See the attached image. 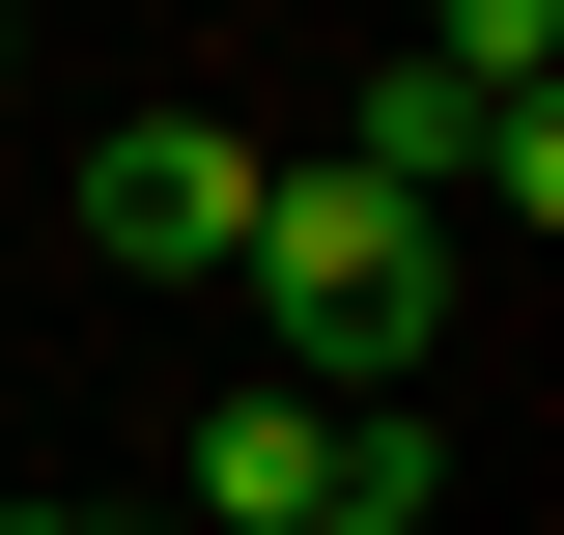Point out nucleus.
Masks as SVG:
<instances>
[{
  "label": "nucleus",
  "instance_id": "1",
  "mask_svg": "<svg viewBox=\"0 0 564 535\" xmlns=\"http://www.w3.org/2000/svg\"><path fill=\"white\" fill-rule=\"evenodd\" d=\"M226 282H254V310H282V395H395V367H423V338H452V226H423V198H367V170H254V254H226Z\"/></svg>",
  "mask_w": 564,
  "mask_h": 535
},
{
  "label": "nucleus",
  "instance_id": "2",
  "mask_svg": "<svg viewBox=\"0 0 564 535\" xmlns=\"http://www.w3.org/2000/svg\"><path fill=\"white\" fill-rule=\"evenodd\" d=\"M85 254H113V282H226V254H254V141H226V113H113V141H85Z\"/></svg>",
  "mask_w": 564,
  "mask_h": 535
},
{
  "label": "nucleus",
  "instance_id": "3",
  "mask_svg": "<svg viewBox=\"0 0 564 535\" xmlns=\"http://www.w3.org/2000/svg\"><path fill=\"white\" fill-rule=\"evenodd\" d=\"M339 479H367V423H339V395H282V367H254V395H226L198 451H170V535H311Z\"/></svg>",
  "mask_w": 564,
  "mask_h": 535
},
{
  "label": "nucleus",
  "instance_id": "4",
  "mask_svg": "<svg viewBox=\"0 0 564 535\" xmlns=\"http://www.w3.org/2000/svg\"><path fill=\"white\" fill-rule=\"evenodd\" d=\"M339 170H367V198H423V226H452V170H480V85H423V57H395V85H367V141H339Z\"/></svg>",
  "mask_w": 564,
  "mask_h": 535
},
{
  "label": "nucleus",
  "instance_id": "5",
  "mask_svg": "<svg viewBox=\"0 0 564 535\" xmlns=\"http://www.w3.org/2000/svg\"><path fill=\"white\" fill-rule=\"evenodd\" d=\"M423 85H480V113H508V85H564V0H423Z\"/></svg>",
  "mask_w": 564,
  "mask_h": 535
},
{
  "label": "nucleus",
  "instance_id": "6",
  "mask_svg": "<svg viewBox=\"0 0 564 535\" xmlns=\"http://www.w3.org/2000/svg\"><path fill=\"white\" fill-rule=\"evenodd\" d=\"M452 226H564V85H508V113H480V170H452Z\"/></svg>",
  "mask_w": 564,
  "mask_h": 535
},
{
  "label": "nucleus",
  "instance_id": "7",
  "mask_svg": "<svg viewBox=\"0 0 564 535\" xmlns=\"http://www.w3.org/2000/svg\"><path fill=\"white\" fill-rule=\"evenodd\" d=\"M311 535H452V451H423V423L367 395V479H339V507H311Z\"/></svg>",
  "mask_w": 564,
  "mask_h": 535
},
{
  "label": "nucleus",
  "instance_id": "8",
  "mask_svg": "<svg viewBox=\"0 0 564 535\" xmlns=\"http://www.w3.org/2000/svg\"><path fill=\"white\" fill-rule=\"evenodd\" d=\"M0 535H170V507H0Z\"/></svg>",
  "mask_w": 564,
  "mask_h": 535
},
{
  "label": "nucleus",
  "instance_id": "9",
  "mask_svg": "<svg viewBox=\"0 0 564 535\" xmlns=\"http://www.w3.org/2000/svg\"><path fill=\"white\" fill-rule=\"evenodd\" d=\"M0 29H29V0H0Z\"/></svg>",
  "mask_w": 564,
  "mask_h": 535
}]
</instances>
